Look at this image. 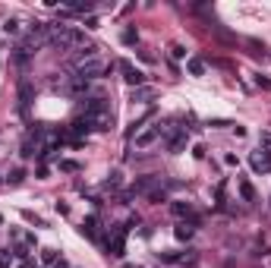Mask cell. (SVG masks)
<instances>
[{
	"mask_svg": "<svg viewBox=\"0 0 271 268\" xmlns=\"http://www.w3.org/2000/svg\"><path fill=\"white\" fill-rule=\"evenodd\" d=\"M63 92H66V95H73V98H79V95H85V92H88V82H85V79H79V76H73V79H66V82H63Z\"/></svg>",
	"mask_w": 271,
	"mask_h": 268,
	"instance_id": "cell-9",
	"label": "cell"
},
{
	"mask_svg": "<svg viewBox=\"0 0 271 268\" xmlns=\"http://www.w3.org/2000/svg\"><path fill=\"white\" fill-rule=\"evenodd\" d=\"M117 66H120V73H123V79H126L129 85H133V88H142V82H145V73H142V69H136L129 60H120Z\"/></svg>",
	"mask_w": 271,
	"mask_h": 268,
	"instance_id": "cell-5",
	"label": "cell"
},
{
	"mask_svg": "<svg viewBox=\"0 0 271 268\" xmlns=\"http://www.w3.org/2000/svg\"><path fill=\"white\" fill-rule=\"evenodd\" d=\"M123 249H126V227H114V234L108 237V252L120 259Z\"/></svg>",
	"mask_w": 271,
	"mask_h": 268,
	"instance_id": "cell-6",
	"label": "cell"
},
{
	"mask_svg": "<svg viewBox=\"0 0 271 268\" xmlns=\"http://www.w3.org/2000/svg\"><path fill=\"white\" fill-rule=\"evenodd\" d=\"M186 69H190L193 76H202L205 73V60L202 57H190V60H186Z\"/></svg>",
	"mask_w": 271,
	"mask_h": 268,
	"instance_id": "cell-13",
	"label": "cell"
},
{
	"mask_svg": "<svg viewBox=\"0 0 271 268\" xmlns=\"http://www.w3.org/2000/svg\"><path fill=\"white\" fill-rule=\"evenodd\" d=\"M193 234H196V227L186 224V221H180V224L173 227V237H176V240H193Z\"/></svg>",
	"mask_w": 271,
	"mask_h": 268,
	"instance_id": "cell-12",
	"label": "cell"
},
{
	"mask_svg": "<svg viewBox=\"0 0 271 268\" xmlns=\"http://www.w3.org/2000/svg\"><path fill=\"white\" fill-rule=\"evenodd\" d=\"M170 54L173 57H186V48H183V44H170Z\"/></svg>",
	"mask_w": 271,
	"mask_h": 268,
	"instance_id": "cell-24",
	"label": "cell"
},
{
	"mask_svg": "<svg viewBox=\"0 0 271 268\" xmlns=\"http://www.w3.org/2000/svg\"><path fill=\"white\" fill-rule=\"evenodd\" d=\"M82 117L88 120V126H92V130H101V133L114 126L111 104L104 101V98H92V101H85V104H82Z\"/></svg>",
	"mask_w": 271,
	"mask_h": 268,
	"instance_id": "cell-1",
	"label": "cell"
},
{
	"mask_svg": "<svg viewBox=\"0 0 271 268\" xmlns=\"http://www.w3.org/2000/svg\"><path fill=\"white\" fill-rule=\"evenodd\" d=\"M255 82H258V85H262V88H271V79H262V76H258V79H255Z\"/></svg>",
	"mask_w": 271,
	"mask_h": 268,
	"instance_id": "cell-26",
	"label": "cell"
},
{
	"mask_svg": "<svg viewBox=\"0 0 271 268\" xmlns=\"http://www.w3.org/2000/svg\"><path fill=\"white\" fill-rule=\"evenodd\" d=\"M60 170H79L76 161H60Z\"/></svg>",
	"mask_w": 271,
	"mask_h": 268,
	"instance_id": "cell-25",
	"label": "cell"
},
{
	"mask_svg": "<svg viewBox=\"0 0 271 268\" xmlns=\"http://www.w3.org/2000/svg\"><path fill=\"white\" fill-rule=\"evenodd\" d=\"M57 51H73V48H88L85 35L76 32L73 26H51V38H48Z\"/></svg>",
	"mask_w": 271,
	"mask_h": 268,
	"instance_id": "cell-2",
	"label": "cell"
},
{
	"mask_svg": "<svg viewBox=\"0 0 271 268\" xmlns=\"http://www.w3.org/2000/svg\"><path fill=\"white\" fill-rule=\"evenodd\" d=\"M158 139H161V123H158V126H145V130H139V133L133 136V148H136V151H145L148 145H155Z\"/></svg>",
	"mask_w": 271,
	"mask_h": 268,
	"instance_id": "cell-4",
	"label": "cell"
},
{
	"mask_svg": "<svg viewBox=\"0 0 271 268\" xmlns=\"http://www.w3.org/2000/svg\"><path fill=\"white\" fill-rule=\"evenodd\" d=\"M145 199H148V202H155V205H161V202H167V190L161 186V190H155L151 196H145Z\"/></svg>",
	"mask_w": 271,
	"mask_h": 268,
	"instance_id": "cell-14",
	"label": "cell"
},
{
	"mask_svg": "<svg viewBox=\"0 0 271 268\" xmlns=\"http://www.w3.org/2000/svg\"><path fill=\"white\" fill-rule=\"evenodd\" d=\"M54 268H66V262H63V259H60V262H54Z\"/></svg>",
	"mask_w": 271,
	"mask_h": 268,
	"instance_id": "cell-27",
	"label": "cell"
},
{
	"mask_svg": "<svg viewBox=\"0 0 271 268\" xmlns=\"http://www.w3.org/2000/svg\"><path fill=\"white\" fill-rule=\"evenodd\" d=\"M240 196H243L246 202H252V199H255V190H252V186H249V183L243 180V183H240Z\"/></svg>",
	"mask_w": 271,
	"mask_h": 268,
	"instance_id": "cell-15",
	"label": "cell"
},
{
	"mask_svg": "<svg viewBox=\"0 0 271 268\" xmlns=\"http://www.w3.org/2000/svg\"><path fill=\"white\" fill-rule=\"evenodd\" d=\"M4 32H7V35H10V32H19V22H16V19H7V22H4Z\"/></svg>",
	"mask_w": 271,
	"mask_h": 268,
	"instance_id": "cell-21",
	"label": "cell"
},
{
	"mask_svg": "<svg viewBox=\"0 0 271 268\" xmlns=\"http://www.w3.org/2000/svg\"><path fill=\"white\" fill-rule=\"evenodd\" d=\"M41 259L44 262H57V252L54 249H41Z\"/></svg>",
	"mask_w": 271,
	"mask_h": 268,
	"instance_id": "cell-23",
	"label": "cell"
},
{
	"mask_svg": "<svg viewBox=\"0 0 271 268\" xmlns=\"http://www.w3.org/2000/svg\"><path fill=\"white\" fill-rule=\"evenodd\" d=\"M104 186H108V190H117V186H120V173H111V177L104 180Z\"/></svg>",
	"mask_w": 271,
	"mask_h": 268,
	"instance_id": "cell-19",
	"label": "cell"
},
{
	"mask_svg": "<svg viewBox=\"0 0 271 268\" xmlns=\"http://www.w3.org/2000/svg\"><path fill=\"white\" fill-rule=\"evenodd\" d=\"M136 41H139L136 29H126V32H123V44H136Z\"/></svg>",
	"mask_w": 271,
	"mask_h": 268,
	"instance_id": "cell-18",
	"label": "cell"
},
{
	"mask_svg": "<svg viewBox=\"0 0 271 268\" xmlns=\"http://www.w3.org/2000/svg\"><path fill=\"white\" fill-rule=\"evenodd\" d=\"M22 177H26V170H22V167H16V170H13V173H10V177H7V180H10V183H13V186H16V183H22Z\"/></svg>",
	"mask_w": 271,
	"mask_h": 268,
	"instance_id": "cell-17",
	"label": "cell"
},
{
	"mask_svg": "<svg viewBox=\"0 0 271 268\" xmlns=\"http://www.w3.org/2000/svg\"><path fill=\"white\" fill-rule=\"evenodd\" d=\"M104 69H108V63H104V60H98V57H88V60H79V63H76V76L88 82V79H98Z\"/></svg>",
	"mask_w": 271,
	"mask_h": 268,
	"instance_id": "cell-3",
	"label": "cell"
},
{
	"mask_svg": "<svg viewBox=\"0 0 271 268\" xmlns=\"http://www.w3.org/2000/svg\"><path fill=\"white\" fill-rule=\"evenodd\" d=\"M170 212H173L176 218H190V224H196V221H199L190 202H170Z\"/></svg>",
	"mask_w": 271,
	"mask_h": 268,
	"instance_id": "cell-10",
	"label": "cell"
},
{
	"mask_svg": "<svg viewBox=\"0 0 271 268\" xmlns=\"http://www.w3.org/2000/svg\"><path fill=\"white\" fill-rule=\"evenodd\" d=\"M0 268H13V252L10 249H0Z\"/></svg>",
	"mask_w": 271,
	"mask_h": 268,
	"instance_id": "cell-16",
	"label": "cell"
},
{
	"mask_svg": "<svg viewBox=\"0 0 271 268\" xmlns=\"http://www.w3.org/2000/svg\"><path fill=\"white\" fill-rule=\"evenodd\" d=\"M151 95H155L151 88H133V101H136V98H151Z\"/></svg>",
	"mask_w": 271,
	"mask_h": 268,
	"instance_id": "cell-20",
	"label": "cell"
},
{
	"mask_svg": "<svg viewBox=\"0 0 271 268\" xmlns=\"http://www.w3.org/2000/svg\"><path fill=\"white\" fill-rule=\"evenodd\" d=\"M262 151L271 155V133H262Z\"/></svg>",
	"mask_w": 271,
	"mask_h": 268,
	"instance_id": "cell-22",
	"label": "cell"
},
{
	"mask_svg": "<svg viewBox=\"0 0 271 268\" xmlns=\"http://www.w3.org/2000/svg\"><path fill=\"white\" fill-rule=\"evenodd\" d=\"M155 190H161V177H139L136 183H133V193H139V196H151Z\"/></svg>",
	"mask_w": 271,
	"mask_h": 268,
	"instance_id": "cell-7",
	"label": "cell"
},
{
	"mask_svg": "<svg viewBox=\"0 0 271 268\" xmlns=\"http://www.w3.org/2000/svg\"><path fill=\"white\" fill-rule=\"evenodd\" d=\"M249 167L255 173H271V155H268V151H262V148L252 151V155H249Z\"/></svg>",
	"mask_w": 271,
	"mask_h": 268,
	"instance_id": "cell-8",
	"label": "cell"
},
{
	"mask_svg": "<svg viewBox=\"0 0 271 268\" xmlns=\"http://www.w3.org/2000/svg\"><path fill=\"white\" fill-rule=\"evenodd\" d=\"M79 234L88 237V240H98V218H85V221H82V227H79Z\"/></svg>",
	"mask_w": 271,
	"mask_h": 268,
	"instance_id": "cell-11",
	"label": "cell"
}]
</instances>
